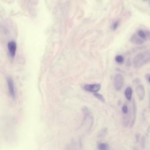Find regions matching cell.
I'll return each instance as SVG.
<instances>
[{
	"instance_id": "obj_1",
	"label": "cell",
	"mask_w": 150,
	"mask_h": 150,
	"mask_svg": "<svg viewBox=\"0 0 150 150\" xmlns=\"http://www.w3.org/2000/svg\"><path fill=\"white\" fill-rule=\"evenodd\" d=\"M150 62L149 50L142 52L137 54L133 59V64L135 68H139L143 65Z\"/></svg>"
},
{
	"instance_id": "obj_2",
	"label": "cell",
	"mask_w": 150,
	"mask_h": 150,
	"mask_svg": "<svg viewBox=\"0 0 150 150\" xmlns=\"http://www.w3.org/2000/svg\"><path fill=\"white\" fill-rule=\"evenodd\" d=\"M124 84V77L121 74H117L114 78V86L116 90L120 91Z\"/></svg>"
},
{
	"instance_id": "obj_3",
	"label": "cell",
	"mask_w": 150,
	"mask_h": 150,
	"mask_svg": "<svg viewBox=\"0 0 150 150\" xmlns=\"http://www.w3.org/2000/svg\"><path fill=\"white\" fill-rule=\"evenodd\" d=\"M6 81H7V85H8L9 93L11 97L13 99H15L16 90H15V85L13 83V81L11 77H8L6 78Z\"/></svg>"
},
{
	"instance_id": "obj_4",
	"label": "cell",
	"mask_w": 150,
	"mask_h": 150,
	"mask_svg": "<svg viewBox=\"0 0 150 150\" xmlns=\"http://www.w3.org/2000/svg\"><path fill=\"white\" fill-rule=\"evenodd\" d=\"M7 47H8V50L10 57L11 58H13L15 56L16 52L17 46H16V42L13 40L9 42L8 43Z\"/></svg>"
},
{
	"instance_id": "obj_5",
	"label": "cell",
	"mask_w": 150,
	"mask_h": 150,
	"mask_svg": "<svg viewBox=\"0 0 150 150\" xmlns=\"http://www.w3.org/2000/svg\"><path fill=\"white\" fill-rule=\"evenodd\" d=\"M101 88V85L100 84H86L84 86V89L87 91L96 93Z\"/></svg>"
},
{
	"instance_id": "obj_6",
	"label": "cell",
	"mask_w": 150,
	"mask_h": 150,
	"mask_svg": "<svg viewBox=\"0 0 150 150\" xmlns=\"http://www.w3.org/2000/svg\"><path fill=\"white\" fill-rule=\"evenodd\" d=\"M135 91L137 96L140 101L144 100L145 96V90L143 85L139 84L135 88Z\"/></svg>"
},
{
	"instance_id": "obj_7",
	"label": "cell",
	"mask_w": 150,
	"mask_h": 150,
	"mask_svg": "<svg viewBox=\"0 0 150 150\" xmlns=\"http://www.w3.org/2000/svg\"><path fill=\"white\" fill-rule=\"evenodd\" d=\"M130 42L132 43H134V44L137 45H142L144 43V40L142 39H141V38H139L136 34H133L131 36V38H130Z\"/></svg>"
},
{
	"instance_id": "obj_8",
	"label": "cell",
	"mask_w": 150,
	"mask_h": 150,
	"mask_svg": "<svg viewBox=\"0 0 150 150\" xmlns=\"http://www.w3.org/2000/svg\"><path fill=\"white\" fill-rule=\"evenodd\" d=\"M124 94L126 97V98L130 101L132 98V89L131 87H127L124 91Z\"/></svg>"
},
{
	"instance_id": "obj_9",
	"label": "cell",
	"mask_w": 150,
	"mask_h": 150,
	"mask_svg": "<svg viewBox=\"0 0 150 150\" xmlns=\"http://www.w3.org/2000/svg\"><path fill=\"white\" fill-rule=\"evenodd\" d=\"M137 35L139 38L142 39L144 40H146L148 39L147 37H146V35L145 33V32L142 29H139L137 30Z\"/></svg>"
},
{
	"instance_id": "obj_10",
	"label": "cell",
	"mask_w": 150,
	"mask_h": 150,
	"mask_svg": "<svg viewBox=\"0 0 150 150\" xmlns=\"http://www.w3.org/2000/svg\"><path fill=\"white\" fill-rule=\"evenodd\" d=\"M98 150H108V145L106 143H100L98 145Z\"/></svg>"
},
{
	"instance_id": "obj_11",
	"label": "cell",
	"mask_w": 150,
	"mask_h": 150,
	"mask_svg": "<svg viewBox=\"0 0 150 150\" xmlns=\"http://www.w3.org/2000/svg\"><path fill=\"white\" fill-rule=\"evenodd\" d=\"M115 60L116 61V62H117L119 64H122L124 61V57L121 55H117L115 56Z\"/></svg>"
},
{
	"instance_id": "obj_12",
	"label": "cell",
	"mask_w": 150,
	"mask_h": 150,
	"mask_svg": "<svg viewBox=\"0 0 150 150\" xmlns=\"http://www.w3.org/2000/svg\"><path fill=\"white\" fill-rule=\"evenodd\" d=\"M94 96H95L98 99H99L100 101H103V102H104V101H105V99H104V97H103L101 94H98V93H94Z\"/></svg>"
},
{
	"instance_id": "obj_13",
	"label": "cell",
	"mask_w": 150,
	"mask_h": 150,
	"mask_svg": "<svg viewBox=\"0 0 150 150\" xmlns=\"http://www.w3.org/2000/svg\"><path fill=\"white\" fill-rule=\"evenodd\" d=\"M122 111L123 112V113L124 114H127L128 112V107L126 105H124L122 108Z\"/></svg>"
},
{
	"instance_id": "obj_14",
	"label": "cell",
	"mask_w": 150,
	"mask_h": 150,
	"mask_svg": "<svg viewBox=\"0 0 150 150\" xmlns=\"http://www.w3.org/2000/svg\"><path fill=\"white\" fill-rule=\"evenodd\" d=\"M119 25V21H116L114 23V24L112 25V28L113 30H115L118 26Z\"/></svg>"
},
{
	"instance_id": "obj_15",
	"label": "cell",
	"mask_w": 150,
	"mask_h": 150,
	"mask_svg": "<svg viewBox=\"0 0 150 150\" xmlns=\"http://www.w3.org/2000/svg\"><path fill=\"white\" fill-rule=\"evenodd\" d=\"M145 32V33H146V35L147 39L150 41V30H146Z\"/></svg>"
},
{
	"instance_id": "obj_16",
	"label": "cell",
	"mask_w": 150,
	"mask_h": 150,
	"mask_svg": "<svg viewBox=\"0 0 150 150\" xmlns=\"http://www.w3.org/2000/svg\"><path fill=\"white\" fill-rule=\"evenodd\" d=\"M148 81L150 83V74L148 75Z\"/></svg>"
},
{
	"instance_id": "obj_17",
	"label": "cell",
	"mask_w": 150,
	"mask_h": 150,
	"mask_svg": "<svg viewBox=\"0 0 150 150\" xmlns=\"http://www.w3.org/2000/svg\"><path fill=\"white\" fill-rule=\"evenodd\" d=\"M144 1H148V0H143Z\"/></svg>"
},
{
	"instance_id": "obj_18",
	"label": "cell",
	"mask_w": 150,
	"mask_h": 150,
	"mask_svg": "<svg viewBox=\"0 0 150 150\" xmlns=\"http://www.w3.org/2000/svg\"><path fill=\"white\" fill-rule=\"evenodd\" d=\"M149 108H150V104H149Z\"/></svg>"
}]
</instances>
